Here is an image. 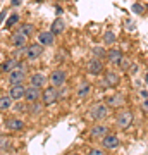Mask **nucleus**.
<instances>
[{
  "mask_svg": "<svg viewBox=\"0 0 148 155\" xmlns=\"http://www.w3.org/2000/svg\"><path fill=\"white\" fill-rule=\"evenodd\" d=\"M110 116V107L107 104H95L90 109V117L93 121H105Z\"/></svg>",
  "mask_w": 148,
  "mask_h": 155,
  "instance_id": "f257e3e1",
  "label": "nucleus"
},
{
  "mask_svg": "<svg viewBox=\"0 0 148 155\" xmlns=\"http://www.w3.org/2000/svg\"><path fill=\"white\" fill-rule=\"evenodd\" d=\"M43 105H52V104H55L57 100H59V88H55V86H52L50 84L48 88H45L43 90Z\"/></svg>",
  "mask_w": 148,
  "mask_h": 155,
  "instance_id": "f03ea898",
  "label": "nucleus"
},
{
  "mask_svg": "<svg viewBox=\"0 0 148 155\" xmlns=\"http://www.w3.org/2000/svg\"><path fill=\"white\" fill-rule=\"evenodd\" d=\"M119 83H121V76L115 71L110 69V71L104 72V86L105 88H117Z\"/></svg>",
  "mask_w": 148,
  "mask_h": 155,
  "instance_id": "7ed1b4c3",
  "label": "nucleus"
},
{
  "mask_svg": "<svg viewBox=\"0 0 148 155\" xmlns=\"http://www.w3.org/2000/svg\"><path fill=\"white\" fill-rule=\"evenodd\" d=\"M88 74L91 76H98V74H104V59H98V57H93L91 61L88 62Z\"/></svg>",
  "mask_w": 148,
  "mask_h": 155,
  "instance_id": "20e7f679",
  "label": "nucleus"
},
{
  "mask_svg": "<svg viewBox=\"0 0 148 155\" xmlns=\"http://www.w3.org/2000/svg\"><path fill=\"white\" fill-rule=\"evenodd\" d=\"M133 119H134V116L131 110H121L117 114V126L121 129H127L133 124Z\"/></svg>",
  "mask_w": 148,
  "mask_h": 155,
  "instance_id": "39448f33",
  "label": "nucleus"
},
{
  "mask_svg": "<svg viewBox=\"0 0 148 155\" xmlns=\"http://www.w3.org/2000/svg\"><path fill=\"white\" fill-rule=\"evenodd\" d=\"M105 104H107L110 109H121V107L126 104V97L122 93H112L110 97H107Z\"/></svg>",
  "mask_w": 148,
  "mask_h": 155,
  "instance_id": "423d86ee",
  "label": "nucleus"
},
{
  "mask_svg": "<svg viewBox=\"0 0 148 155\" xmlns=\"http://www.w3.org/2000/svg\"><path fill=\"white\" fill-rule=\"evenodd\" d=\"M66 79H67V74H66V71H62V69L54 71L52 74H50V78H48L50 84H52V86H55V88L62 86V84L66 83Z\"/></svg>",
  "mask_w": 148,
  "mask_h": 155,
  "instance_id": "0eeeda50",
  "label": "nucleus"
},
{
  "mask_svg": "<svg viewBox=\"0 0 148 155\" xmlns=\"http://www.w3.org/2000/svg\"><path fill=\"white\" fill-rule=\"evenodd\" d=\"M43 45L40 43H31L29 47H26V59L28 61H36L41 54H43Z\"/></svg>",
  "mask_w": 148,
  "mask_h": 155,
  "instance_id": "6e6552de",
  "label": "nucleus"
},
{
  "mask_svg": "<svg viewBox=\"0 0 148 155\" xmlns=\"http://www.w3.org/2000/svg\"><path fill=\"white\" fill-rule=\"evenodd\" d=\"M40 97H41V91H40V88H36V86H26V93H24V100H26L28 104H36L40 100Z\"/></svg>",
  "mask_w": 148,
  "mask_h": 155,
  "instance_id": "1a4fd4ad",
  "label": "nucleus"
},
{
  "mask_svg": "<svg viewBox=\"0 0 148 155\" xmlns=\"http://www.w3.org/2000/svg\"><path fill=\"white\" fill-rule=\"evenodd\" d=\"M24 79H26V72L22 67H17V69L9 72V83L11 84H21Z\"/></svg>",
  "mask_w": 148,
  "mask_h": 155,
  "instance_id": "9d476101",
  "label": "nucleus"
},
{
  "mask_svg": "<svg viewBox=\"0 0 148 155\" xmlns=\"http://www.w3.org/2000/svg\"><path fill=\"white\" fill-rule=\"evenodd\" d=\"M24 93H26V86L24 84H11V90H9V97L12 100H22L24 98Z\"/></svg>",
  "mask_w": 148,
  "mask_h": 155,
  "instance_id": "9b49d317",
  "label": "nucleus"
},
{
  "mask_svg": "<svg viewBox=\"0 0 148 155\" xmlns=\"http://www.w3.org/2000/svg\"><path fill=\"white\" fill-rule=\"evenodd\" d=\"M119 138L115 136V134H105L104 138H102V147H104L105 150H115L117 147H119Z\"/></svg>",
  "mask_w": 148,
  "mask_h": 155,
  "instance_id": "f8f14e48",
  "label": "nucleus"
},
{
  "mask_svg": "<svg viewBox=\"0 0 148 155\" xmlns=\"http://www.w3.org/2000/svg\"><path fill=\"white\" fill-rule=\"evenodd\" d=\"M122 52L119 48H112V50H109L107 52V61H109V64H112V66H119L121 64V61H122Z\"/></svg>",
  "mask_w": 148,
  "mask_h": 155,
  "instance_id": "ddd939ff",
  "label": "nucleus"
},
{
  "mask_svg": "<svg viewBox=\"0 0 148 155\" xmlns=\"http://www.w3.org/2000/svg\"><path fill=\"white\" fill-rule=\"evenodd\" d=\"M5 129H9V131H22L24 122L21 119H17V117H9L5 121Z\"/></svg>",
  "mask_w": 148,
  "mask_h": 155,
  "instance_id": "4468645a",
  "label": "nucleus"
},
{
  "mask_svg": "<svg viewBox=\"0 0 148 155\" xmlns=\"http://www.w3.org/2000/svg\"><path fill=\"white\" fill-rule=\"evenodd\" d=\"M55 41V35L52 31H41L38 33V43L43 45V47H50V45H54Z\"/></svg>",
  "mask_w": 148,
  "mask_h": 155,
  "instance_id": "2eb2a0df",
  "label": "nucleus"
},
{
  "mask_svg": "<svg viewBox=\"0 0 148 155\" xmlns=\"http://www.w3.org/2000/svg\"><path fill=\"white\" fill-rule=\"evenodd\" d=\"M11 41L14 47H17V48H24L28 45V36L26 35H22L21 31H16V33L11 36Z\"/></svg>",
  "mask_w": 148,
  "mask_h": 155,
  "instance_id": "dca6fc26",
  "label": "nucleus"
},
{
  "mask_svg": "<svg viewBox=\"0 0 148 155\" xmlns=\"http://www.w3.org/2000/svg\"><path fill=\"white\" fill-rule=\"evenodd\" d=\"M90 134H91V138H100V140H102L105 134H109V127L104 126V124H97V126L91 127Z\"/></svg>",
  "mask_w": 148,
  "mask_h": 155,
  "instance_id": "f3484780",
  "label": "nucleus"
},
{
  "mask_svg": "<svg viewBox=\"0 0 148 155\" xmlns=\"http://www.w3.org/2000/svg\"><path fill=\"white\" fill-rule=\"evenodd\" d=\"M45 83H47V76H45L43 72H35L33 76H31V84L36 86V88H43Z\"/></svg>",
  "mask_w": 148,
  "mask_h": 155,
  "instance_id": "a211bd4d",
  "label": "nucleus"
},
{
  "mask_svg": "<svg viewBox=\"0 0 148 155\" xmlns=\"http://www.w3.org/2000/svg\"><path fill=\"white\" fill-rule=\"evenodd\" d=\"M17 67H19V61H16V59H7V61L0 66V71L9 74L11 71H14V69H17Z\"/></svg>",
  "mask_w": 148,
  "mask_h": 155,
  "instance_id": "6ab92c4d",
  "label": "nucleus"
},
{
  "mask_svg": "<svg viewBox=\"0 0 148 155\" xmlns=\"http://www.w3.org/2000/svg\"><path fill=\"white\" fill-rule=\"evenodd\" d=\"M90 93H91V84L90 83H81L79 86H77V90H76V95H77V98L79 100L86 98Z\"/></svg>",
  "mask_w": 148,
  "mask_h": 155,
  "instance_id": "aec40b11",
  "label": "nucleus"
},
{
  "mask_svg": "<svg viewBox=\"0 0 148 155\" xmlns=\"http://www.w3.org/2000/svg\"><path fill=\"white\" fill-rule=\"evenodd\" d=\"M64 29H66V22L62 21V19H55V21L52 22L50 31H52L54 35H62L64 33Z\"/></svg>",
  "mask_w": 148,
  "mask_h": 155,
  "instance_id": "412c9836",
  "label": "nucleus"
},
{
  "mask_svg": "<svg viewBox=\"0 0 148 155\" xmlns=\"http://www.w3.org/2000/svg\"><path fill=\"white\" fill-rule=\"evenodd\" d=\"M12 102H14V100H12L9 95H2V97H0V112L9 110L12 107Z\"/></svg>",
  "mask_w": 148,
  "mask_h": 155,
  "instance_id": "4be33fe9",
  "label": "nucleus"
},
{
  "mask_svg": "<svg viewBox=\"0 0 148 155\" xmlns=\"http://www.w3.org/2000/svg\"><path fill=\"white\" fill-rule=\"evenodd\" d=\"M17 31H21V33L26 35V36H31V35L35 33V26L29 24V22H24V24H21V28L17 29Z\"/></svg>",
  "mask_w": 148,
  "mask_h": 155,
  "instance_id": "5701e85b",
  "label": "nucleus"
},
{
  "mask_svg": "<svg viewBox=\"0 0 148 155\" xmlns=\"http://www.w3.org/2000/svg\"><path fill=\"white\" fill-rule=\"evenodd\" d=\"M115 40H117V36H115L114 31H105L104 33V43L105 45H114Z\"/></svg>",
  "mask_w": 148,
  "mask_h": 155,
  "instance_id": "b1692460",
  "label": "nucleus"
},
{
  "mask_svg": "<svg viewBox=\"0 0 148 155\" xmlns=\"http://www.w3.org/2000/svg\"><path fill=\"white\" fill-rule=\"evenodd\" d=\"M91 54H93V57H98V59H105L107 57V52L102 47H93L91 48Z\"/></svg>",
  "mask_w": 148,
  "mask_h": 155,
  "instance_id": "393cba45",
  "label": "nucleus"
},
{
  "mask_svg": "<svg viewBox=\"0 0 148 155\" xmlns=\"http://www.w3.org/2000/svg\"><path fill=\"white\" fill-rule=\"evenodd\" d=\"M17 21H19V14H16V12H14V14H11V16H9V19H7V22H5V26H7V28H12Z\"/></svg>",
  "mask_w": 148,
  "mask_h": 155,
  "instance_id": "a878e982",
  "label": "nucleus"
},
{
  "mask_svg": "<svg viewBox=\"0 0 148 155\" xmlns=\"http://www.w3.org/2000/svg\"><path fill=\"white\" fill-rule=\"evenodd\" d=\"M131 11L134 12V14H143V12L146 11V7L143 5V4H140V2H136V4H133Z\"/></svg>",
  "mask_w": 148,
  "mask_h": 155,
  "instance_id": "bb28decb",
  "label": "nucleus"
},
{
  "mask_svg": "<svg viewBox=\"0 0 148 155\" xmlns=\"http://www.w3.org/2000/svg\"><path fill=\"white\" fill-rule=\"evenodd\" d=\"M129 64H131V61H129L127 57H122V61H121V64H119V67H121L122 71H127V69H129Z\"/></svg>",
  "mask_w": 148,
  "mask_h": 155,
  "instance_id": "cd10ccee",
  "label": "nucleus"
},
{
  "mask_svg": "<svg viewBox=\"0 0 148 155\" xmlns=\"http://www.w3.org/2000/svg\"><path fill=\"white\" fill-rule=\"evenodd\" d=\"M7 147H9V138H5V136H0V148L5 150Z\"/></svg>",
  "mask_w": 148,
  "mask_h": 155,
  "instance_id": "c85d7f7f",
  "label": "nucleus"
},
{
  "mask_svg": "<svg viewBox=\"0 0 148 155\" xmlns=\"http://www.w3.org/2000/svg\"><path fill=\"white\" fill-rule=\"evenodd\" d=\"M88 155H107V153H105V152H104L102 148H91Z\"/></svg>",
  "mask_w": 148,
  "mask_h": 155,
  "instance_id": "c756f323",
  "label": "nucleus"
},
{
  "mask_svg": "<svg viewBox=\"0 0 148 155\" xmlns=\"http://www.w3.org/2000/svg\"><path fill=\"white\" fill-rule=\"evenodd\" d=\"M141 109H143V110H146V112H148V98H145V100L141 102Z\"/></svg>",
  "mask_w": 148,
  "mask_h": 155,
  "instance_id": "7c9ffc66",
  "label": "nucleus"
},
{
  "mask_svg": "<svg viewBox=\"0 0 148 155\" xmlns=\"http://www.w3.org/2000/svg\"><path fill=\"white\" fill-rule=\"evenodd\" d=\"M21 4H22V0H12V2H11L12 7H19Z\"/></svg>",
  "mask_w": 148,
  "mask_h": 155,
  "instance_id": "2f4dec72",
  "label": "nucleus"
},
{
  "mask_svg": "<svg viewBox=\"0 0 148 155\" xmlns=\"http://www.w3.org/2000/svg\"><path fill=\"white\" fill-rule=\"evenodd\" d=\"M140 97H143V98H148V91H146V90H141V91H140Z\"/></svg>",
  "mask_w": 148,
  "mask_h": 155,
  "instance_id": "473e14b6",
  "label": "nucleus"
},
{
  "mask_svg": "<svg viewBox=\"0 0 148 155\" xmlns=\"http://www.w3.org/2000/svg\"><path fill=\"white\" fill-rule=\"evenodd\" d=\"M4 19H5V11H2V12H0V22L4 21Z\"/></svg>",
  "mask_w": 148,
  "mask_h": 155,
  "instance_id": "72a5a7b5",
  "label": "nucleus"
},
{
  "mask_svg": "<svg viewBox=\"0 0 148 155\" xmlns=\"http://www.w3.org/2000/svg\"><path fill=\"white\" fill-rule=\"evenodd\" d=\"M145 81H146V84H148V72L145 74Z\"/></svg>",
  "mask_w": 148,
  "mask_h": 155,
  "instance_id": "f704fd0d",
  "label": "nucleus"
},
{
  "mask_svg": "<svg viewBox=\"0 0 148 155\" xmlns=\"http://www.w3.org/2000/svg\"><path fill=\"white\" fill-rule=\"evenodd\" d=\"M145 7H146V11H148V4H146V5H145Z\"/></svg>",
  "mask_w": 148,
  "mask_h": 155,
  "instance_id": "c9c22d12",
  "label": "nucleus"
},
{
  "mask_svg": "<svg viewBox=\"0 0 148 155\" xmlns=\"http://www.w3.org/2000/svg\"><path fill=\"white\" fill-rule=\"evenodd\" d=\"M69 155H77V153H69Z\"/></svg>",
  "mask_w": 148,
  "mask_h": 155,
  "instance_id": "e433bc0d",
  "label": "nucleus"
},
{
  "mask_svg": "<svg viewBox=\"0 0 148 155\" xmlns=\"http://www.w3.org/2000/svg\"><path fill=\"white\" fill-rule=\"evenodd\" d=\"M36 2H43V0H36Z\"/></svg>",
  "mask_w": 148,
  "mask_h": 155,
  "instance_id": "4c0bfd02",
  "label": "nucleus"
}]
</instances>
